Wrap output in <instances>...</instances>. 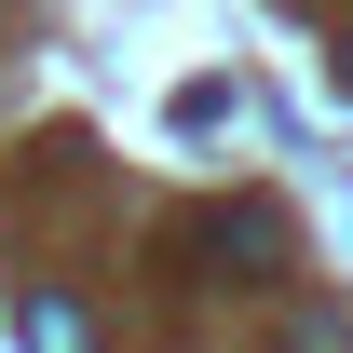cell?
Returning <instances> with one entry per match:
<instances>
[{
	"instance_id": "1",
	"label": "cell",
	"mask_w": 353,
	"mask_h": 353,
	"mask_svg": "<svg viewBox=\"0 0 353 353\" xmlns=\"http://www.w3.org/2000/svg\"><path fill=\"white\" fill-rule=\"evenodd\" d=\"M14 340H28V353H82V299H54V285L14 299Z\"/></svg>"
},
{
	"instance_id": "2",
	"label": "cell",
	"mask_w": 353,
	"mask_h": 353,
	"mask_svg": "<svg viewBox=\"0 0 353 353\" xmlns=\"http://www.w3.org/2000/svg\"><path fill=\"white\" fill-rule=\"evenodd\" d=\"M340 82H353V41H340Z\"/></svg>"
}]
</instances>
